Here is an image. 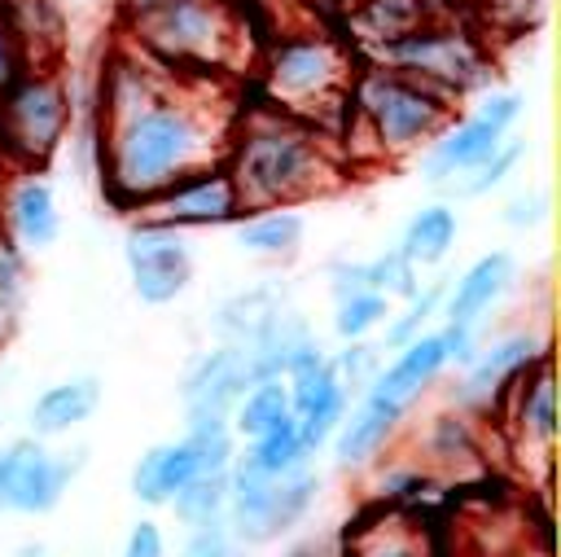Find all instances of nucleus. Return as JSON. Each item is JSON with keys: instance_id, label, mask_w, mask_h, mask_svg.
Returning <instances> with one entry per match:
<instances>
[{"instance_id": "nucleus-1", "label": "nucleus", "mask_w": 561, "mask_h": 557, "mask_svg": "<svg viewBox=\"0 0 561 557\" xmlns=\"http://www.w3.org/2000/svg\"><path fill=\"white\" fill-rule=\"evenodd\" d=\"M110 118V136H101V171L110 197L127 206H149L171 184L210 167V158L228 145L210 132L206 114L193 101H175L158 75L140 101H131Z\"/></svg>"}, {"instance_id": "nucleus-2", "label": "nucleus", "mask_w": 561, "mask_h": 557, "mask_svg": "<svg viewBox=\"0 0 561 557\" xmlns=\"http://www.w3.org/2000/svg\"><path fill=\"white\" fill-rule=\"evenodd\" d=\"M237 184L241 211H276L294 206L298 197H311L329 189L333 167L324 162V149L311 127L289 123L285 114L259 127H245L232 140V158L224 167Z\"/></svg>"}, {"instance_id": "nucleus-3", "label": "nucleus", "mask_w": 561, "mask_h": 557, "mask_svg": "<svg viewBox=\"0 0 561 557\" xmlns=\"http://www.w3.org/2000/svg\"><path fill=\"white\" fill-rule=\"evenodd\" d=\"M123 9L136 39L171 70H219L232 61L241 26L224 0H123Z\"/></svg>"}, {"instance_id": "nucleus-4", "label": "nucleus", "mask_w": 561, "mask_h": 557, "mask_svg": "<svg viewBox=\"0 0 561 557\" xmlns=\"http://www.w3.org/2000/svg\"><path fill=\"white\" fill-rule=\"evenodd\" d=\"M355 105L381 154H412L451 123V96L386 66L355 83Z\"/></svg>"}, {"instance_id": "nucleus-5", "label": "nucleus", "mask_w": 561, "mask_h": 557, "mask_svg": "<svg viewBox=\"0 0 561 557\" xmlns=\"http://www.w3.org/2000/svg\"><path fill=\"white\" fill-rule=\"evenodd\" d=\"M70 118H75V101L66 83L48 70L26 66L0 92V158H13L22 167L48 162L66 140Z\"/></svg>"}, {"instance_id": "nucleus-6", "label": "nucleus", "mask_w": 561, "mask_h": 557, "mask_svg": "<svg viewBox=\"0 0 561 557\" xmlns=\"http://www.w3.org/2000/svg\"><path fill=\"white\" fill-rule=\"evenodd\" d=\"M316 496H320V474L307 465L294 474L267 478V474H254V469L232 461L224 531L241 544H267L280 531H289L294 522H302L307 509L316 504Z\"/></svg>"}, {"instance_id": "nucleus-7", "label": "nucleus", "mask_w": 561, "mask_h": 557, "mask_svg": "<svg viewBox=\"0 0 561 557\" xmlns=\"http://www.w3.org/2000/svg\"><path fill=\"white\" fill-rule=\"evenodd\" d=\"M377 57L386 61V70H399L443 96L456 101V92H473L491 79V57L478 48V39L460 26H443L430 22L386 48H377Z\"/></svg>"}, {"instance_id": "nucleus-8", "label": "nucleus", "mask_w": 561, "mask_h": 557, "mask_svg": "<svg viewBox=\"0 0 561 557\" xmlns=\"http://www.w3.org/2000/svg\"><path fill=\"white\" fill-rule=\"evenodd\" d=\"M237 461V434L232 425H188L184 439L158 443L140 452L131 465V496L140 504H171V496L193 482L197 474H224Z\"/></svg>"}, {"instance_id": "nucleus-9", "label": "nucleus", "mask_w": 561, "mask_h": 557, "mask_svg": "<svg viewBox=\"0 0 561 557\" xmlns=\"http://www.w3.org/2000/svg\"><path fill=\"white\" fill-rule=\"evenodd\" d=\"M517 118H522V92H486L482 105H478L469 118L447 123V127L430 140V149H425V158H421V175H425L430 184H447V180H456V175L478 171V167L504 145V136H508V127H513Z\"/></svg>"}, {"instance_id": "nucleus-10", "label": "nucleus", "mask_w": 561, "mask_h": 557, "mask_svg": "<svg viewBox=\"0 0 561 557\" xmlns=\"http://www.w3.org/2000/svg\"><path fill=\"white\" fill-rule=\"evenodd\" d=\"M88 447L48 452L39 439H13L0 447V513H48L61 504L66 487L83 469Z\"/></svg>"}, {"instance_id": "nucleus-11", "label": "nucleus", "mask_w": 561, "mask_h": 557, "mask_svg": "<svg viewBox=\"0 0 561 557\" xmlns=\"http://www.w3.org/2000/svg\"><path fill=\"white\" fill-rule=\"evenodd\" d=\"M342 83H346V61L320 35L280 39L267 53V88H272L276 105H285L289 114L320 105V101H337Z\"/></svg>"}, {"instance_id": "nucleus-12", "label": "nucleus", "mask_w": 561, "mask_h": 557, "mask_svg": "<svg viewBox=\"0 0 561 557\" xmlns=\"http://www.w3.org/2000/svg\"><path fill=\"white\" fill-rule=\"evenodd\" d=\"M127 272H131V289L140 303L149 307H162V303H175L188 281H193V254L188 246L180 241L175 228H162V224H136L127 232Z\"/></svg>"}, {"instance_id": "nucleus-13", "label": "nucleus", "mask_w": 561, "mask_h": 557, "mask_svg": "<svg viewBox=\"0 0 561 557\" xmlns=\"http://www.w3.org/2000/svg\"><path fill=\"white\" fill-rule=\"evenodd\" d=\"M245 390H250L245 351L228 346V342L202 351L180 377V403H184L188 425H228V417Z\"/></svg>"}, {"instance_id": "nucleus-14", "label": "nucleus", "mask_w": 561, "mask_h": 557, "mask_svg": "<svg viewBox=\"0 0 561 557\" xmlns=\"http://www.w3.org/2000/svg\"><path fill=\"white\" fill-rule=\"evenodd\" d=\"M241 197H237V184L224 167H206L180 184H171L162 197L149 202V224H162V228H210V224H232L241 219Z\"/></svg>"}, {"instance_id": "nucleus-15", "label": "nucleus", "mask_w": 561, "mask_h": 557, "mask_svg": "<svg viewBox=\"0 0 561 557\" xmlns=\"http://www.w3.org/2000/svg\"><path fill=\"white\" fill-rule=\"evenodd\" d=\"M543 355H548V351H543V342H539L535 333H508V338L491 342L482 355H473V360L465 364V377L456 382L451 399L465 403V408H491V403H495L504 390H513V382H517L526 368H535Z\"/></svg>"}, {"instance_id": "nucleus-16", "label": "nucleus", "mask_w": 561, "mask_h": 557, "mask_svg": "<svg viewBox=\"0 0 561 557\" xmlns=\"http://www.w3.org/2000/svg\"><path fill=\"white\" fill-rule=\"evenodd\" d=\"M0 232L26 254V250H48L61 232V211H57V193L44 175L22 171L0 202Z\"/></svg>"}, {"instance_id": "nucleus-17", "label": "nucleus", "mask_w": 561, "mask_h": 557, "mask_svg": "<svg viewBox=\"0 0 561 557\" xmlns=\"http://www.w3.org/2000/svg\"><path fill=\"white\" fill-rule=\"evenodd\" d=\"M443 368H447V355H443V342H438V329H434V333H421V338H412L408 346H399L394 360L377 368V377H373V386H368L364 395H373V399H381V403L408 412V408L430 390V382H434Z\"/></svg>"}, {"instance_id": "nucleus-18", "label": "nucleus", "mask_w": 561, "mask_h": 557, "mask_svg": "<svg viewBox=\"0 0 561 557\" xmlns=\"http://www.w3.org/2000/svg\"><path fill=\"white\" fill-rule=\"evenodd\" d=\"M517 276V263L508 250H486L482 259H473L465 268V276L456 281L451 298H447V325H460V329H478V320L500 303V294L513 285Z\"/></svg>"}, {"instance_id": "nucleus-19", "label": "nucleus", "mask_w": 561, "mask_h": 557, "mask_svg": "<svg viewBox=\"0 0 561 557\" xmlns=\"http://www.w3.org/2000/svg\"><path fill=\"white\" fill-rule=\"evenodd\" d=\"M101 408V377L92 373H79V377H66V382H53L26 412V425H31V439H57V434H70L75 425H83L88 417H96Z\"/></svg>"}, {"instance_id": "nucleus-20", "label": "nucleus", "mask_w": 561, "mask_h": 557, "mask_svg": "<svg viewBox=\"0 0 561 557\" xmlns=\"http://www.w3.org/2000/svg\"><path fill=\"white\" fill-rule=\"evenodd\" d=\"M399 421H403L399 408H390V403L364 395V399L351 408V417H342V425L333 430V456H337V465H346V469L368 465V461L390 443V434L399 430Z\"/></svg>"}, {"instance_id": "nucleus-21", "label": "nucleus", "mask_w": 561, "mask_h": 557, "mask_svg": "<svg viewBox=\"0 0 561 557\" xmlns=\"http://www.w3.org/2000/svg\"><path fill=\"white\" fill-rule=\"evenodd\" d=\"M513 421H517L522 439L552 447V439H557V386H552L548 355L513 382Z\"/></svg>"}, {"instance_id": "nucleus-22", "label": "nucleus", "mask_w": 561, "mask_h": 557, "mask_svg": "<svg viewBox=\"0 0 561 557\" xmlns=\"http://www.w3.org/2000/svg\"><path fill=\"white\" fill-rule=\"evenodd\" d=\"M285 289L280 285H254L245 294H232L219 311H215V329L224 333L228 346H250L280 311H285Z\"/></svg>"}, {"instance_id": "nucleus-23", "label": "nucleus", "mask_w": 561, "mask_h": 557, "mask_svg": "<svg viewBox=\"0 0 561 557\" xmlns=\"http://www.w3.org/2000/svg\"><path fill=\"white\" fill-rule=\"evenodd\" d=\"M456 232H460V219L447 202H434V206H421L408 224H403V237H399V254L412 263V268H430L438 259H447V250L456 246Z\"/></svg>"}, {"instance_id": "nucleus-24", "label": "nucleus", "mask_w": 561, "mask_h": 557, "mask_svg": "<svg viewBox=\"0 0 561 557\" xmlns=\"http://www.w3.org/2000/svg\"><path fill=\"white\" fill-rule=\"evenodd\" d=\"M307 219L294 206H276V211H250L237 219V246L250 254H294L302 246Z\"/></svg>"}, {"instance_id": "nucleus-25", "label": "nucleus", "mask_w": 561, "mask_h": 557, "mask_svg": "<svg viewBox=\"0 0 561 557\" xmlns=\"http://www.w3.org/2000/svg\"><path fill=\"white\" fill-rule=\"evenodd\" d=\"M430 22H434V0H364L355 13L359 35H368L377 48H386Z\"/></svg>"}, {"instance_id": "nucleus-26", "label": "nucleus", "mask_w": 561, "mask_h": 557, "mask_svg": "<svg viewBox=\"0 0 561 557\" xmlns=\"http://www.w3.org/2000/svg\"><path fill=\"white\" fill-rule=\"evenodd\" d=\"M285 421H289V390H285V382H259V386H250L237 399L232 417H228L232 434H241L245 443L280 430Z\"/></svg>"}, {"instance_id": "nucleus-27", "label": "nucleus", "mask_w": 561, "mask_h": 557, "mask_svg": "<svg viewBox=\"0 0 561 557\" xmlns=\"http://www.w3.org/2000/svg\"><path fill=\"white\" fill-rule=\"evenodd\" d=\"M171 509L188 531L224 526V518H228V469L224 474H197L193 482H184L171 496Z\"/></svg>"}, {"instance_id": "nucleus-28", "label": "nucleus", "mask_w": 561, "mask_h": 557, "mask_svg": "<svg viewBox=\"0 0 561 557\" xmlns=\"http://www.w3.org/2000/svg\"><path fill=\"white\" fill-rule=\"evenodd\" d=\"M237 465L254 469V474H267V478H280V474H294L307 465V447L294 430V421H285L280 430L263 434V439H250L245 452H237Z\"/></svg>"}, {"instance_id": "nucleus-29", "label": "nucleus", "mask_w": 561, "mask_h": 557, "mask_svg": "<svg viewBox=\"0 0 561 557\" xmlns=\"http://www.w3.org/2000/svg\"><path fill=\"white\" fill-rule=\"evenodd\" d=\"M26 303V254L0 232V342L13 333Z\"/></svg>"}, {"instance_id": "nucleus-30", "label": "nucleus", "mask_w": 561, "mask_h": 557, "mask_svg": "<svg viewBox=\"0 0 561 557\" xmlns=\"http://www.w3.org/2000/svg\"><path fill=\"white\" fill-rule=\"evenodd\" d=\"M364 289L381 298H416L421 281H416V268L399 250H386L377 259H364Z\"/></svg>"}, {"instance_id": "nucleus-31", "label": "nucleus", "mask_w": 561, "mask_h": 557, "mask_svg": "<svg viewBox=\"0 0 561 557\" xmlns=\"http://www.w3.org/2000/svg\"><path fill=\"white\" fill-rule=\"evenodd\" d=\"M386 320H390V298H381L373 289H359V294L337 298V311H333V329L346 342H359L368 329H377Z\"/></svg>"}, {"instance_id": "nucleus-32", "label": "nucleus", "mask_w": 561, "mask_h": 557, "mask_svg": "<svg viewBox=\"0 0 561 557\" xmlns=\"http://www.w3.org/2000/svg\"><path fill=\"white\" fill-rule=\"evenodd\" d=\"M342 557H425L421 553V544H416V535L412 531H403V526H386V522H377V526H368Z\"/></svg>"}, {"instance_id": "nucleus-33", "label": "nucleus", "mask_w": 561, "mask_h": 557, "mask_svg": "<svg viewBox=\"0 0 561 557\" xmlns=\"http://www.w3.org/2000/svg\"><path fill=\"white\" fill-rule=\"evenodd\" d=\"M438 307H443V285H430V289H421L416 298H408V311H399V316L386 325V342H381V346L399 351V346H408L412 338H421L425 320H430Z\"/></svg>"}, {"instance_id": "nucleus-34", "label": "nucleus", "mask_w": 561, "mask_h": 557, "mask_svg": "<svg viewBox=\"0 0 561 557\" xmlns=\"http://www.w3.org/2000/svg\"><path fill=\"white\" fill-rule=\"evenodd\" d=\"M329 364H333V377L342 382V390L355 395V390L373 386V377L381 368V351L373 342H351V346H342V355H329Z\"/></svg>"}, {"instance_id": "nucleus-35", "label": "nucleus", "mask_w": 561, "mask_h": 557, "mask_svg": "<svg viewBox=\"0 0 561 557\" xmlns=\"http://www.w3.org/2000/svg\"><path fill=\"white\" fill-rule=\"evenodd\" d=\"M522 154H526V140H504L478 171H469L465 175V184H460V197H482V193H491V189H500L508 175H513V167L522 162Z\"/></svg>"}, {"instance_id": "nucleus-36", "label": "nucleus", "mask_w": 561, "mask_h": 557, "mask_svg": "<svg viewBox=\"0 0 561 557\" xmlns=\"http://www.w3.org/2000/svg\"><path fill=\"white\" fill-rule=\"evenodd\" d=\"M180 557H241V553L224 526H206V531H188V544L180 548Z\"/></svg>"}, {"instance_id": "nucleus-37", "label": "nucleus", "mask_w": 561, "mask_h": 557, "mask_svg": "<svg viewBox=\"0 0 561 557\" xmlns=\"http://www.w3.org/2000/svg\"><path fill=\"white\" fill-rule=\"evenodd\" d=\"M123 557H167V535H162V526L149 522V518H140V522L127 531V539H123Z\"/></svg>"}, {"instance_id": "nucleus-38", "label": "nucleus", "mask_w": 561, "mask_h": 557, "mask_svg": "<svg viewBox=\"0 0 561 557\" xmlns=\"http://www.w3.org/2000/svg\"><path fill=\"white\" fill-rule=\"evenodd\" d=\"M543 215H548V197L543 193H522V197H513L504 206V224L508 228H535Z\"/></svg>"}, {"instance_id": "nucleus-39", "label": "nucleus", "mask_w": 561, "mask_h": 557, "mask_svg": "<svg viewBox=\"0 0 561 557\" xmlns=\"http://www.w3.org/2000/svg\"><path fill=\"white\" fill-rule=\"evenodd\" d=\"M22 70H26V57H22V48H18V39H13L4 13H0V92H4Z\"/></svg>"}, {"instance_id": "nucleus-40", "label": "nucleus", "mask_w": 561, "mask_h": 557, "mask_svg": "<svg viewBox=\"0 0 561 557\" xmlns=\"http://www.w3.org/2000/svg\"><path fill=\"white\" fill-rule=\"evenodd\" d=\"M294 557H342V553H329V548H316V544H311V548H302V553H294Z\"/></svg>"}, {"instance_id": "nucleus-41", "label": "nucleus", "mask_w": 561, "mask_h": 557, "mask_svg": "<svg viewBox=\"0 0 561 557\" xmlns=\"http://www.w3.org/2000/svg\"><path fill=\"white\" fill-rule=\"evenodd\" d=\"M0 4H4V0H0Z\"/></svg>"}]
</instances>
